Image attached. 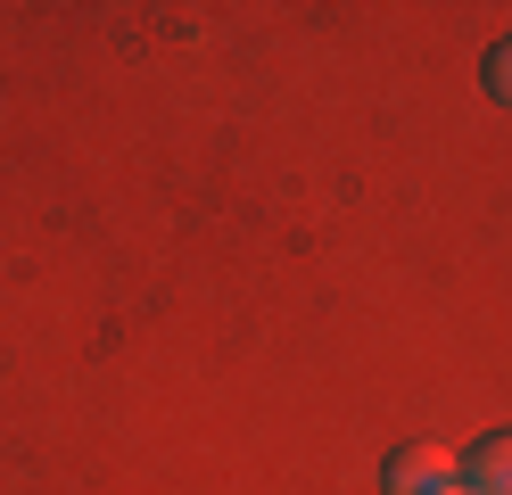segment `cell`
Masks as SVG:
<instances>
[{"instance_id":"obj_1","label":"cell","mask_w":512,"mask_h":495,"mask_svg":"<svg viewBox=\"0 0 512 495\" xmlns=\"http://www.w3.org/2000/svg\"><path fill=\"white\" fill-rule=\"evenodd\" d=\"M455 479H463V462L446 446H397L389 462H380V487L389 495H446Z\"/></svg>"},{"instance_id":"obj_4","label":"cell","mask_w":512,"mask_h":495,"mask_svg":"<svg viewBox=\"0 0 512 495\" xmlns=\"http://www.w3.org/2000/svg\"><path fill=\"white\" fill-rule=\"evenodd\" d=\"M446 495H471V487H463V479H455V487H446Z\"/></svg>"},{"instance_id":"obj_2","label":"cell","mask_w":512,"mask_h":495,"mask_svg":"<svg viewBox=\"0 0 512 495\" xmlns=\"http://www.w3.org/2000/svg\"><path fill=\"white\" fill-rule=\"evenodd\" d=\"M463 487H471V495H512V429H496L488 446H471Z\"/></svg>"},{"instance_id":"obj_3","label":"cell","mask_w":512,"mask_h":495,"mask_svg":"<svg viewBox=\"0 0 512 495\" xmlns=\"http://www.w3.org/2000/svg\"><path fill=\"white\" fill-rule=\"evenodd\" d=\"M488 99H504V108H512V42L488 50Z\"/></svg>"}]
</instances>
